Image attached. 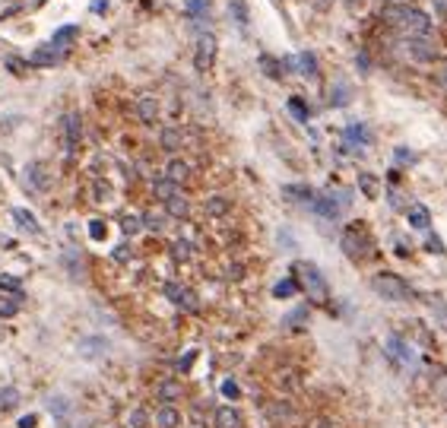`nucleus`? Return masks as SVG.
Returning <instances> with one entry per match:
<instances>
[{
    "label": "nucleus",
    "mask_w": 447,
    "mask_h": 428,
    "mask_svg": "<svg viewBox=\"0 0 447 428\" xmlns=\"http://www.w3.org/2000/svg\"><path fill=\"white\" fill-rule=\"evenodd\" d=\"M384 19H387L393 29H400L406 38H428L431 35L428 13H422V10H415V7H390L387 13H384Z\"/></svg>",
    "instance_id": "obj_1"
},
{
    "label": "nucleus",
    "mask_w": 447,
    "mask_h": 428,
    "mask_svg": "<svg viewBox=\"0 0 447 428\" xmlns=\"http://www.w3.org/2000/svg\"><path fill=\"white\" fill-rule=\"evenodd\" d=\"M292 270H295L298 282H301V289L308 292V298H311V302H317V305H327V302H330V286H327L323 273L317 270L311 260H298Z\"/></svg>",
    "instance_id": "obj_2"
},
{
    "label": "nucleus",
    "mask_w": 447,
    "mask_h": 428,
    "mask_svg": "<svg viewBox=\"0 0 447 428\" xmlns=\"http://www.w3.org/2000/svg\"><path fill=\"white\" fill-rule=\"evenodd\" d=\"M340 247H343V254H346L349 260H365V257H371L374 241H371V235H368L362 225H349V229L343 232Z\"/></svg>",
    "instance_id": "obj_3"
},
{
    "label": "nucleus",
    "mask_w": 447,
    "mask_h": 428,
    "mask_svg": "<svg viewBox=\"0 0 447 428\" xmlns=\"http://www.w3.org/2000/svg\"><path fill=\"white\" fill-rule=\"evenodd\" d=\"M371 289L381 298H387V302H406V298H413L409 282H406L403 276H397V273H378L371 280Z\"/></svg>",
    "instance_id": "obj_4"
},
{
    "label": "nucleus",
    "mask_w": 447,
    "mask_h": 428,
    "mask_svg": "<svg viewBox=\"0 0 447 428\" xmlns=\"http://www.w3.org/2000/svg\"><path fill=\"white\" fill-rule=\"evenodd\" d=\"M346 203H349V194L346 190H336V194H321V197H314L311 210H314L317 216H323V219H336Z\"/></svg>",
    "instance_id": "obj_5"
},
{
    "label": "nucleus",
    "mask_w": 447,
    "mask_h": 428,
    "mask_svg": "<svg viewBox=\"0 0 447 428\" xmlns=\"http://www.w3.org/2000/svg\"><path fill=\"white\" fill-rule=\"evenodd\" d=\"M216 60V35L213 32H200L197 35V54H194V67L200 74H207Z\"/></svg>",
    "instance_id": "obj_6"
},
{
    "label": "nucleus",
    "mask_w": 447,
    "mask_h": 428,
    "mask_svg": "<svg viewBox=\"0 0 447 428\" xmlns=\"http://www.w3.org/2000/svg\"><path fill=\"white\" fill-rule=\"evenodd\" d=\"M400 51H403V58H409V60H435L438 58V51L431 48V41L428 38H403L400 41Z\"/></svg>",
    "instance_id": "obj_7"
},
{
    "label": "nucleus",
    "mask_w": 447,
    "mask_h": 428,
    "mask_svg": "<svg viewBox=\"0 0 447 428\" xmlns=\"http://www.w3.org/2000/svg\"><path fill=\"white\" fill-rule=\"evenodd\" d=\"M387 355L393 359V362H400L403 368H409V365L415 362V352H413V346L409 343H403L400 337H390L387 339Z\"/></svg>",
    "instance_id": "obj_8"
},
{
    "label": "nucleus",
    "mask_w": 447,
    "mask_h": 428,
    "mask_svg": "<svg viewBox=\"0 0 447 428\" xmlns=\"http://www.w3.org/2000/svg\"><path fill=\"white\" fill-rule=\"evenodd\" d=\"M165 295L172 298L174 305H181L184 311H197V308H200V305H197V295H194L191 289L178 286V282H168V286H165Z\"/></svg>",
    "instance_id": "obj_9"
},
{
    "label": "nucleus",
    "mask_w": 447,
    "mask_h": 428,
    "mask_svg": "<svg viewBox=\"0 0 447 428\" xmlns=\"http://www.w3.org/2000/svg\"><path fill=\"white\" fill-rule=\"evenodd\" d=\"M282 197L292 200V203H314V190L308 188V184H286Z\"/></svg>",
    "instance_id": "obj_10"
},
{
    "label": "nucleus",
    "mask_w": 447,
    "mask_h": 428,
    "mask_svg": "<svg viewBox=\"0 0 447 428\" xmlns=\"http://www.w3.org/2000/svg\"><path fill=\"white\" fill-rule=\"evenodd\" d=\"M60 58H64V48H58V45H48V48H38L32 54V64L35 67H51V64H60Z\"/></svg>",
    "instance_id": "obj_11"
},
{
    "label": "nucleus",
    "mask_w": 447,
    "mask_h": 428,
    "mask_svg": "<svg viewBox=\"0 0 447 428\" xmlns=\"http://www.w3.org/2000/svg\"><path fill=\"white\" fill-rule=\"evenodd\" d=\"M216 428H241V412L235 406H219L216 409Z\"/></svg>",
    "instance_id": "obj_12"
},
{
    "label": "nucleus",
    "mask_w": 447,
    "mask_h": 428,
    "mask_svg": "<svg viewBox=\"0 0 447 428\" xmlns=\"http://www.w3.org/2000/svg\"><path fill=\"white\" fill-rule=\"evenodd\" d=\"M406 216H409V225H413V229H428L431 225L428 206H422V203H413L409 210H406Z\"/></svg>",
    "instance_id": "obj_13"
},
{
    "label": "nucleus",
    "mask_w": 447,
    "mask_h": 428,
    "mask_svg": "<svg viewBox=\"0 0 447 428\" xmlns=\"http://www.w3.org/2000/svg\"><path fill=\"white\" fill-rule=\"evenodd\" d=\"M178 425H181V412L174 409L172 403H165L156 412V428H178Z\"/></svg>",
    "instance_id": "obj_14"
},
{
    "label": "nucleus",
    "mask_w": 447,
    "mask_h": 428,
    "mask_svg": "<svg viewBox=\"0 0 447 428\" xmlns=\"http://www.w3.org/2000/svg\"><path fill=\"white\" fill-rule=\"evenodd\" d=\"M64 127H67V149H76L80 137H83V124H80V115H67L64 117Z\"/></svg>",
    "instance_id": "obj_15"
},
{
    "label": "nucleus",
    "mask_w": 447,
    "mask_h": 428,
    "mask_svg": "<svg viewBox=\"0 0 447 428\" xmlns=\"http://www.w3.org/2000/svg\"><path fill=\"white\" fill-rule=\"evenodd\" d=\"M165 178H168V181H174V184H184L187 178H191V165L181 162V159H172V162H168Z\"/></svg>",
    "instance_id": "obj_16"
},
{
    "label": "nucleus",
    "mask_w": 447,
    "mask_h": 428,
    "mask_svg": "<svg viewBox=\"0 0 447 428\" xmlns=\"http://www.w3.org/2000/svg\"><path fill=\"white\" fill-rule=\"evenodd\" d=\"M181 381H162L156 387V396L159 400H165V403H172V400H181Z\"/></svg>",
    "instance_id": "obj_17"
},
{
    "label": "nucleus",
    "mask_w": 447,
    "mask_h": 428,
    "mask_svg": "<svg viewBox=\"0 0 447 428\" xmlns=\"http://www.w3.org/2000/svg\"><path fill=\"white\" fill-rule=\"evenodd\" d=\"M105 349H108V343H105V339H99V337H95V339H83V343H80V352H83L86 359H99Z\"/></svg>",
    "instance_id": "obj_18"
},
{
    "label": "nucleus",
    "mask_w": 447,
    "mask_h": 428,
    "mask_svg": "<svg viewBox=\"0 0 447 428\" xmlns=\"http://www.w3.org/2000/svg\"><path fill=\"white\" fill-rule=\"evenodd\" d=\"M174 188H178L174 181H168V178H159V181L152 184V194H156L159 200H165V203H168V200L174 197Z\"/></svg>",
    "instance_id": "obj_19"
},
{
    "label": "nucleus",
    "mask_w": 447,
    "mask_h": 428,
    "mask_svg": "<svg viewBox=\"0 0 447 428\" xmlns=\"http://www.w3.org/2000/svg\"><path fill=\"white\" fill-rule=\"evenodd\" d=\"M346 140H349V143H362V146H368V143H371V133L365 131L362 124H352V127H346Z\"/></svg>",
    "instance_id": "obj_20"
},
{
    "label": "nucleus",
    "mask_w": 447,
    "mask_h": 428,
    "mask_svg": "<svg viewBox=\"0 0 447 428\" xmlns=\"http://www.w3.org/2000/svg\"><path fill=\"white\" fill-rule=\"evenodd\" d=\"M76 35H80V29H76V25H64L60 32H54L51 45H58V48H67V45H70V41H73Z\"/></svg>",
    "instance_id": "obj_21"
},
{
    "label": "nucleus",
    "mask_w": 447,
    "mask_h": 428,
    "mask_svg": "<svg viewBox=\"0 0 447 428\" xmlns=\"http://www.w3.org/2000/svg\"><path fill=\"white\" fill-rule=\"evenodd\" d=\"M137 111H140V117L146 124H152L156 121V115H159V105H156V99H140V105H137Z\"/></svg>",
    "instance_id": "obj_22"
},
{
    "label": "nucleus",
    "mask_w": 447,
    "mask_h": 428,
    "mask_svg": "<svg viewBox=\"0 0 447 428\" xmlns=\"http://www.w3.org/2000/svg\"><path fill=\"white\" fill-rule=\"evenodd\" d=\"M203 210H207V216H225L229 213V200L225 197H209L207 203H203Z\"/></svg>",
    "instance_id": "obj_23"
},
{
    "label": "nucleus",
    "mask_w": 447,
    "mask_h": 428,
    "mask_svg": "<svg viewBox=\"0 0 447 428\" xmlns=\"http://www.w3.org/2000/svg\"><path fill=\"white\" fill-rule=\"evenodd\" d=\"M13 219H16V223L23 225V229L32 232V235H38V232H42V229H38V223H35V216H32V213H25V210H13Z\"/></svg>",
    "instance_id": "obj_24"
},
{
    "label": "nucleus",
    "mask_w": 447,
    "mask_h": 428,
    "mask_svg": "<svg viewBox=\"0 0 447 428\" xmlns=\"http://www.w3.org/2000/svg\"><path fill=\"white\" fill-rule=\"evenodd\" d=\"M295 67H298V70H301L305 76H317V60H314V54H298Z\"/></svg>",
    "instance_id": "obj_25"
},
{
    "label": "nucleus",
    "mask_w": 447,
    "mask_h": 428,
    "mask_svg": "<svg viewBox=\"0 0 447 428\" xmlns=\"http://www.w3.org/2000/svg\"><path fill=\"white\" fill-rule=\"evenodd\" d=\"M16 406H19V390L16 387L0 390V409H16Z\"/></svg>",
    "instance_id": "obj_26"
},
{
    "label": "nucleus",
    "mask_w": 447,
    "mask_h": 428,
    "mask_svg": "<svg viewBox=\"0 0 447 428\" xmlns=\"http://www.w3.org/2000/svg\"><path fill=\"white\" fill-rule=\"evenodd\" d=\"M165 206H168V213H172V216H187V213H191V203H187L184 197H178V194H174Z\"/></svg>",
    "instance_id": "obj_27"
},
{
    "label": "nucleus",
    "mask_w": 447,
    "mask_h": 428,
    "mask_svg": "<svg viewBox=\"0 0 447 428\" xmlns=\"http://www.w3.org/2000/svg\"><path fill=\"white\" fill-rule=\"evenodd\" d=\"M295 292H298L295 280H282V282H276V286H273V295L276 298H292Z\"/></svg>",
    "instance_id": "obj_28"
},
{
    "label": "nucleus",
    "mask_w": 447,
    "mask_h": 428,
    "mask_svg": "<svg viewBox=\"0 0 447 428\" xmlns=\"http://www.w3.org/2000/svg\"><path fill=\"white\" fill-rule=\"evenodd\" d=\"M301 321H308V308H298V311H292V314H289V317H286V321H282V324H286V327H289V330H301V327H305V324H301Z\"/></svg>",
    "instance_id": "obj_29"
},
{
    "label": "nucleus",
    "mask_w": 447,
    "mask_h": 428,
    "mask_svg": "<svg viewBox=\"0 0 447 428\" xmlns=\"http://www.w3.org/2000/svg\"><path fill=\"white\" fill-rule=\"evenodd\" d=\"M289 111L298 117V121H308V117H311V111H308L305 102L298 99V95H292V99H289Z\"/></svg>",
    "instance_id": "obj_30"
},
{
    "label": "nucleus",
    "mask_w": 447,
    "mask_h": 428,
    "mask_svg": "<svg viewBox=\"0 0 447 428\" xmlns=\"http://www.w3.org/2000/svg\"><path fill=\"white\" fill-rule=\"evenodd\" d=\"M358 188H362L368 197H378V178H374V174H362V178H358Z\"/></svg>",
    "instance_id": "obj_31"
},
{
    "label": "nucleus",
    "mask_w": 447,
    "mask_h": 428,
    "mask_svg": "<svg viewBox=\"0 0 447 428\" xmlns=\"http://www.w3.org/2000/svg\"><path fill=\"white\" fill-rule=\"evenodd\" d=\"M146 422H149V416L143 409H133L130 416H127V428H146Z\"/></svg>",
    "instance_id": "obj_32"
},
{
    "label": "nucleus",
    "mask_w": 447,
    "mask_h": 428,
    "mask_svg": "<svg viewBox=\"0 0 447 428\" xmlns=\"http://www.w3.org/2000/svg\"><path fill=\"white\" fill-rule=\"evenodd\" d=\"M172 257H174V260H187V257H191V245H187V241H174V245H172Z\"/></svg>",
    "instance_id": "obj_33"
},
{
    "label": "nucleus",
    "mask_w": 447,
    "mask_h": 428,
    "mask_svg": "<svg viewBox=\"0 0 447 428\" xmlns=\"http://www.w3.org/2000/svg\"><path fill=\"white\" fill-rule=\"evenodd\" d=\"M428 305H431V311L438 314V321H441V327H444V330H447V305H444V302H441V298H431Z\"/></svg>",
    "instance_id": "obj_34"
},
{
    "label": "nucleus",
    "mask_w": 447,
    "mask_h": 428,
    "mask_svg": "<svg viewBox=\"0 0 447 428\" xmlns=\"http://www.w3.org/2000/svg\"><path fill=\"white\" fill-rule=\"evenodd\" d=\"M187 13H194V16L209 13V0H187Z\"/></svg>",
    "instance_id": "obj_35"
},
{
    "label": "nucleus",
    "mask_w": 447,
    "mask_h": 428,
    "mask_svg": "<svg viewBox=\"0 0 447 428\" xmlns=\"http://www.w3.org/2000/svg\"><path fill=\"white\" fill-rule=\"evenodd\" d=\"M162 146H165V149H178V146H181V133H178V131H165V133H162Z\"/></svg>",
    "instance_id": "obj_36"
},
{
    "label": "nucleus",
    "mask_w": 447,
    "mask_h": 428,
    "mask_svg": "<svg viewBox=\"0 0 447 428\" xmlns=\"http://www.w3.org/2000/svg\"><path fill=\"white\" fill-rule=\"evenodd\" d=\"M105 223H102V219H92V223H89V235H92V238H95V241H102V238H105Z\"/></svg>",
    "instance_id": "obj_37"
},
{
    "label": "nucleus",
    "mask_w": 447,
    "mask_h": 428,
    "mask_svg": "<svg viewBox=\"0 0 447 428\" xmlns=\"http://www.w3.org/2000/svg\"><path fill=\"white\" fill-rule=\"evenodd\" d=\"M0 292H19V280H13V276H0Z\"/></svg>",
    "instance_id": "obj_38"
},
{
    "label": "nucleus",
    "mask_w": 447,
    "mask_h": 428,
    "mask_svg": "<svg viewBox=\"0 0 447 428\" xmlns=\"http://www.w3.org/2000/svg\"><path fill=\"white\" fill-rule=\"evenodd\" d=\"M124 232H127V235H137V232H140V219H137V216H127V219H124Z\"/></svg>",
    "instance_id": "obj_39"
},
{
    "label": "nucleus",
    "mask_w": 447,
    "mask_h": 428,
    "mask_svg": "<svg viewBox=\"0 0 447 428\" xmlns=\"http://www.w3.org/2000/svg\"><path fill=\"white\" fill-rule=\"evenodd\" d=\"M143 223H146V229H162V219H159L156 213H149L146 219H143Z\"/></svg>",
    "instance_id": "obj_40"
},
{
    "label": "nucleus",
    "mask_w": 447,
    "mask_h": 428,
    "mask_svg": "<svg viewBox=\"0 0 447 428\" xmlns=\"http://www.w3.org/2000/svg\"><path fill=\"white\" fill-rule=\"evenodd\" d=\"M222 394L225 396H238V384H235V381H225V384H222Z\"/></svg>",
    "instance_id": "obj_41"
},
{
    "label": "nucleus",
    "mask_w": 447,
    "mask_h": 428,
    "mask_svg": "<svg viewBox=\"0 0 447 428\" xmlns=\"http://www.w3.org/2000/svg\"><path fill=\"white\" fill-rule=\"evenodd\" d=\"M428 251H435V254H441V251H444V245H441L438 235H431V238H428Z\"/></svg>",
    "instance_id": "obj_42"
},
{
    "label": "nucleus",
    "mask_w": 447,
    "mask_h": 428,
    "mask_svg": "<svg viewBox=\"0 0 447 428\" xmlns=\"http://www.w3.org/2000/svg\"><path fill=\"white\" fill-rule=\"evenodd\" d=\"M194 355H197V352H194V349H191V352H187V355H184V359H181V362H178V368H181V371H187V368H191Z\"/></svg>",
    "instance_id": "obj_43"
},
{
    "label": "nucleus",
    "mask_w": 447,
    "mask_h": 428,
    "mask_svg": "<svg viewBox=\"0 0 447 428\" xmlns=\"http://www.w3.org/2000/svg\"><path fill=\"white\" fill-rule=\"evenodd\" d=\"M127 257H130V251H127V247H117V251H115V260H117V264H124Z\"/></svg>",
    "instance_id": "obj_44"
},
{
    "label": "nucleus",
    "mask_w": 447,
    "mask_h": 428,
    "mask_svg": "<svg viewBox=\"0 0 447 428\" xmlns=\"http://www.w3.org/2000/svg\"><path fill=\"white\" fill-rule=\"evenodd\" d=\"M108 10V0H92V13H105Z\"/></svg>",
    "instance_id": "obj_45"
},
{
    "label": "nucleus",
    "mask_w": 447,
    "mask_h": 428,
    "mask_svg": "<svg viewBox=\"0 0 447 428\" xmlns=\"http://www.w3.org/2000/svg\"><path fill=\"white\" fill-rule=\"evenodd\" d=\"M413 153H406V149H397V162H413Z\"/></svg>",
    "instance_id": "obj_46"
},
{
    "label": "nucleus",
    "mask_w": 447,
    "mask_h": 428,
    "mask_svg": "<svg viewBox=\"0 0 447 428\" xmlns=\"http://www.w3.org/2000/svg\"><path fill=\"white\" fill-rule=\"evenodd\" d=\"M3 314H16V305H13V302H7V305H0V317H3Z\"/></svg>",
    "instance_id": "obj_47"
},
{
    "label": "nucleus",
    "mask_w": 447,
    "mask_h": 428,
    "mask_svg": "<svg viewBox=\"0 0 447 428\" xmlns=\"http://www.w3.org/2000/svg\"><path fill=\"white\" fill-rule=\"evenodd\" d=\"M19 428H35V416H25V419L19 422Z\"/></svg>",
    "instance_id": "obj_48"
},
{
    "label": "nucleus",
    "mask_w": 447,
    "mask_h": 428,
    "mask_svg": "<svg viewBox=\"0 0 447 428\" xmlns=\"http://www.w3.org/2000/svg\"><path fill=\"white\" fill-rule=\"evenodd\" d=\"M435 3H438V13H441V16H447V0H435Z\"/></svg>",
    "instance_id": "obj_49"
},
{
    "label": "nucleus",
    "mask_w": 447,
    "mask_h": 428,
    "mask_svg": "<svg viewBox=\"0 0 447 428\" xmlns=\"http://www.w3.org/2000/svg\"><path fill=\"white\" fill-rule=\"evenodd\" d=\"M438 76H441V82H447V64L441 67V74H438Z\"/></svg>",
    "instance_id": "obj_50"
},
{
    "label": "nucleus",
    "mask_w": 447,
    "mask_h": 428,
    "mask_svg": "<svg viewBox=\"0 0 447 428\" xmlns=\"http://www.w3.org/2000/svg\"><path fill=\"white\" fill-rule=\"evenodd\" d=\"M390 3H400V0H390Z\"/></svg>",
    "instance_id": "obj_51"
}]
</instances>
